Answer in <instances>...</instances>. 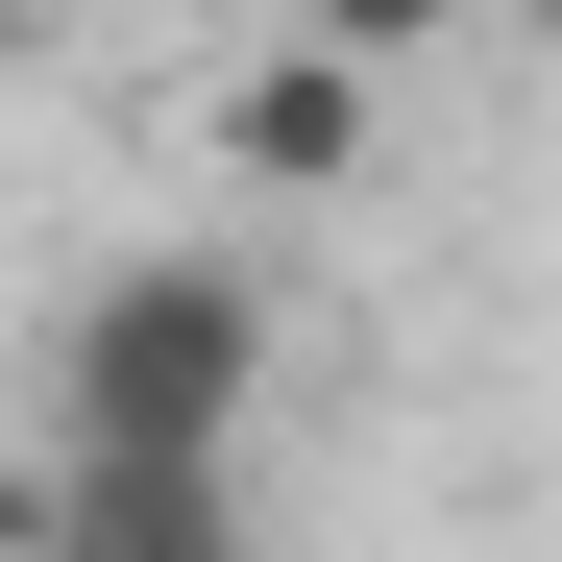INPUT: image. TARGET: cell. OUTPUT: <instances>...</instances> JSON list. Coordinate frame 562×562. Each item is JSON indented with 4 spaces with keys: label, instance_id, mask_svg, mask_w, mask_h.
Instances as JSON below:
<instances>
[{
    "label": "cell",
    "instance_id": "cell-1",
    "mask_svg": "<svg viewBox=\"0 0 562 562\" xmlns=\"http://www.w3.org/2000/svg\"><path fill=\"white\" fill-rule=\"evenodd\" d=\"M245 392H269V294H245L221 245L99 269V294H74V342H49V440H74V464H221Z\"/></svg>",
    "mask_w": 562,
    "mask_h": 562
},
{
    "label": "cell",
    "instance_id": "cell-2",
    "mask_svg": "<svg viewBox=\"0 0 562 562\" xmlns=\"http://www.w3.org/2000/svg\"><path fill=\"white\" fill-rule=\"evenodd\" d=\"M49 562H245V514H221V464H49V514H25Z\"/></svg>",
    "mask_w": 562,
    "mask_h": 562
},
{
    "label": "cell",
    "instance_id": "cell-3",
    "mask_svg": "<svg viewBox=\"0 0 562 562\" xmlns=\"http://www.w3.org/2000/svg\"><path fill=\"white\" fill-rule=\"evenodd\" d=\"M221 147L269 171V196H342V171H367V49H269V74H221Z\"/></svg>",
    "mask_w": 562,
    "mask_h": 562
},
{
    "label": "cell",
    "instance_id": "cell-4",
    "mask_svg": "<svg viewBox=\"0 0 562 562\" xmlns=\"http://www.w3.org/2000/svg\"><path fill=\"white\" fill-rule=\"evenodd\" d=\"M464 0H294V49H440Z\"/></svg>",
    "mask_w": 562,
    "mask_h": 562
},
{
    "label": "cell",
    "instance_id": "cell-5",
    "mask_svg": "<svg viewBox=\"0 0 562 562\" xmlns=\"http://www.w3.org/2000/svg\"><path fill=\"white\" fill-rule=\"evenodd\" d=\"M0 74H25V0H0Z\"/></svg>",
    "mask_w": 562,
    "mask_h": 562
},
{
    "label": "cell",
    "instance_id": "cell-6",
    "mask_svg": "<svg viewBox=\"0 0 562 562\" xmlns=\"http://www.w3.org/2000/svg\"><path fill=\"white\" fill-rule=\"evenodd\" d=\"M538 25H562V0H538Z\"/></svg>",
    "mask_w": 562,
    "mask_h": 562
}]
</instances>
